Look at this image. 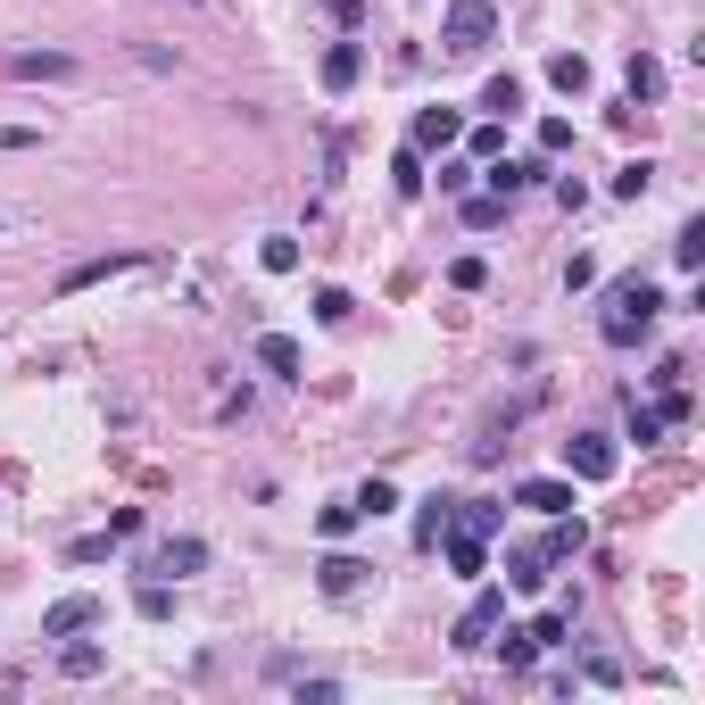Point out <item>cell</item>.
<instances>
[{"label": "cell", "instance_id": "1", "mask_svg": "<svg viewBox=\"0 0 705 705\" xmlns=\"http://www.w3.org/2000/svg\"><path fill=\"white\" fill-rule=\"evenodd\" d=\"M656 316H664V291H656L648 275H623L606 291V307H597V340H606V349H639Z\"/></svg>", "mask_w": 705, "mask_h": 705}, {"label": "cell", "instance_id": "2", "mask_svg": "<svg viewBox=\"0 0 705 705\" xmlns=\"http://www.w3.org/2000/svg\"><path fill=\"white\" fill-rule=\"evenodd\" d=\"M499 42V9L490 0H448V18H440V51L448 58H473Z\"/></svg>", "mask_w": 705, "mask_h": 705}, {"label": "cell", "instance_id": "3", "mask_svg": "<svg viewBox=\"0 0 705 705\" xmlns=\"http://www.w3.org/2000/svg\"><path fill=\"white\" fill-rule=\"evenodd\" d=\"M564 473H573V482H614V473H623V448H614L606 432H573V440H564Z\"/></svg>", "mask_w": 705, "mask_h": 705}, {"label": "cell", "instance_id": "4", "mask_svg": "<svg viewBox=\"0 0 705 705\" xmlns=\"http://www.w3.org/2000/svg\"><path fill=\"white\" fill-rule=\"evenodd\" d=\"M499 623H506V590H482L473 606L457 614V631H448V639H457V648L473 656V648H490V639H499Z\"/></svg>", "mask_w": 705, "mask_h": 705}, {"label": "cell", "instance_id": "5", "mask_svg": "<svg viewBox=\"0 0 705 705\" xmlns=\"http://www.w3.org/2000/svg\"><path fill=\"white\" fill-rule=\"evenodd\" d=\"M200 564H208V539H158L142 557V573L149 581H183V573H200Z\"/></svg>", "mask_w": 705, "mask_h": 705}, {"label": "cell", "instance_id": "6", "mask_svg": "<svg viewBox=\"0 0 705 705\" xmlns=\"http://www.w3.org/2000/svg\"><path fill=\"white\" fill-rule=\"evenodd\" d=\"M133 266H142V249H109V258H75L67 275H58V299L92 291V282H109V275H133Z\"/></svg>", "mask_w": 705, "mask_h": 705}, {"label": "cell", "instance_id": "7", "mask_svg": "<svg viewBox=\"0 0 705 705\" xmlns=\"http://www.w3.org/2000/svg\"><path fill=\"white\" fill-rule=\"evenodd\" d=\"M515 506H531V515H564L573 506V473H531V482H515Z\"/></svg>", "mask_w": 705, "mask_h": 705}, {"label": "cell", "instance_id": "8", "mask_svg": "<svg viewBox=\"0 0 705 705\" xmlns=\"http://www.w3.org/2000/svg\"><path fill=\"white\" fill-rule=\"evenodd\" d=\"M92 623H100V597H58L42 614V639H75V631H92Z\"/></svg>", "mask_w": 705, "mask_h": 705}, {"label": "cell", "instance_id": "9", "mask_svg": "<svg viewBox=\"0 0 705 705\" xmlns=\"http://www.w3.org/2000/svg\"><path fill=\"white\" fill-rule=\"evenodd\" d=\"M9 75H18V83H67L75 58L67 51H18V58H9Z\"/></svg>", "mask_w": 705, "mask_h": 705}, {"label": "cell", "instance_id": "10", "mask_svg": "<svg viewBox=\"0 0 705 705\" xmlns=\"http://www.w3.org/2000/svg\"><path fill=\"white\" fill-rule=\"evenodd\" d=\"M448 573H457V581H482L490 573V539H473V531L448 523Z\"/></svg>", "mask_w": 705, "mask_h": 705}, {"label": "cell", "instance_id": "11", "mask_svg": "<svg viewBox=\"0 0 705 705\" xmlns=\"http://www.w3.org/2000/svg\"><path fill=\"white\" fill-rule=\"evenodd\" d=\"M548 564H557L548 548H506V590H523V597L548 590Z\"/></svg>", "mask_w": 705, "mask_h": 705}, {"label": "cell", "instance_id": "12", "mask_svg": "<svg viewBox=\"0 0 705 705\" xmlns=\"http://www.w3.org/2000/svg\"><path fill=\"white\" fill-rule=\"evenodd\" d=\"M366 573H373V564H357V557H340V548H333V557H324V564H316V581H324V597H357V590H366Z\"/></svg>", "mask_w": 705, "mask_h": 705}, {"label": "cell", "instance_id": "13", "mask_svg": "<svg viewBox=\"0 0 705 705\" xmlns=\"http://www.w3.org/2000/svg\"><path fill=\"white\" fill-rule=\"evenodd\" d=\"M324 92H349V83H357V75H366V51H357V42H333V51H324Z\"/></svg>", "mask_w": 705, "mask_h": 705}, {"label": "cell", "instance_id": "14", "mask_svg": "<svg viewBox=\"0 0 705 705\" xmlns=\"http://www.w3.org/2000/svg\"><path fill=\"white\" fill-rule=\"evenodd\" d=\"M448 506H457V531H473V539H490V531L506 523L499 499H448Z\"/></svg>", "mask_w": 705, "mask_h": 705}, {"label": "cell", "instance_id": "15", "mask_svg": "<svg viewBox=\"0 0 705 705\" xmlns=\"http://www.w3.org/2000/svg\"><path fill=\"white\" fill-rule=\"evenodd\" d=\"M457 133H465L457 109H424V116H415V142H407V149H448Z\"/></svg>", "mask_w": 705, "mask_h": 705}, {"label": "cell", "instance_id": "16", "mask_svg": "<svg viewBox=\"0 0 705 705\" xmlns=\"http://www.w3.org/2000/svg\"><path fill=\"white\" fill-rule=\"evenodd\" d=\"M548 83H557L564 100H581V92H590V58H581V51H557V58H548Z\"/></svg>", "mask_w": 705, "mask_h": 705}, {"label": "cell", "instance_id": "17", "mask_svg": "<svg viewBox=\"0 0 705 705\" xmlns=\"http://www.w3.org/2000/svg\"><path fill=\"white\" fill-rule=\"evenodd\" d=\"M258 366L291 382V373H299V340H291V333H258Z\"/></svg>", "mask_w": 705, "mask_h": 705}, {"label": "cell", "instance_id": "18", "mask_svg": "<svg viewBox=\"0 0 705 705\" xmlns=\"http://www.w3.org/2000/svg\"><path fill=\"white\" fill-rule=\"evenodd\" d=\"M623 83H631V100H664V67H656L648 51H631V67H623Z\"/></svg>", "mask_w": 705, "mask_h": 705}, {"label": "cell", "instance_id": "19", "mask_svg": "<svg viewBox=\"0 0 705 705\" xmlns=\"http://www.w3.org/2000/svg\"><path fill=\"white\" fill-rule=\"evenodd\" d=\"M539 548H548V557H581V548H590V531H581V515H573V506L557 515V531L539 539Z\"/></svg>", "mask_w": 705, "mask_h": 705}, {"label": "cell", "instance_id": "20", "mask_svg": "<svg viewBox=\"0 0 705 705\" xmlns=\"http://www.w3.org/2000/svg\"><path fill=\"white\" fill-rule=\"evenodd\" d=\"M482 109H490V116L506 125V116L523 109V83H515V75H490V83H482Z\"/></svg>", "mask_w": 705, "mask_h": 705}, {"label": "cell", "instance_id": "21", "mask_svg": "<svg viewBox=\"0 0 705 705\" xmlns=\"http://www.w3.org/2000/svg\"><path fill=\"white\" fill-rule=\"evenodd\" d=\"M465 224H473V233H499V224H506V191H482V200H465Z\"/></svg>", "mask_w": 705, "mask_h": 705}, {"label": "cell", "instance_id": "22", "mask_svg": "<svg viewBox=\"0 0 705 705\" xmlns=\"http://www.w3.org/2000/svg\"><path fill=\"white\" fill-rule=\"evenodd\" d=\"M499 631H506V623H499ZM490 648H499V656H506V672H531V656H539V639H531V631H506V639H490Z\"/></svg>", "mask_w": 705, "mask_h": 705}, {"label": "cell", "instance_id": "23", "mask_svg": "<svg viewBox=\"0 0 705 705\" xmlns=\"http://www.w3.org/2000/svg\"><path fill=\"white\" fill-rule=\"evenodd\" d=\"M100 664H109V656H100V648H92V639H75V648H67V656H58V672H67V681H92V672H100Z\"/></svg>", "mask_w": 705, "mask_h": 705}, {"label": "cell", "instance_id": "24", "mask_svg": "<svg viewBox=\"0 0 705 705\" xmlns=\"http://www.w3.org/2000/svg\"><path fill=\"white\" fill-rule=\"evenodd\" d=\"M258 258H266V275H291V266H299V242H291V233H266Z\"/></svg>", "mask_w": 705, "mask_h": 705}, {"label": "cell", "instance_id": "25", "mask_svg": "<svg viewBox=\"0 0 705 705\" xmlns=\"http://www.w3.org/2000/svg\"><path fill=\"white\" fill-rule=\"evenodd\" d=\"M672 266H689V275L705 266V224H681V242H672Z\"/></svg>", "mask_w": 705, "mask_h": 705}, {"label": "cell", "instance_id": "26", "mask_svg": "<svg viewBox=\"0 0 705 705\" xmlns=\"http://www.w3.org/2000/svg\"><path fill=\"white\" fill-rule=\"evenodd\" d=\"M390 183H399V191H424V149H399V158H390Z\"/></svg>", "mask_w": 705, "mask_h": 705}, {"label": "cell", "instance_id": "27", "mask_svg": "<svg viewBox=\"0 0 705 705\" xmlns=\"http://www.w3.org/2000/svg\"><path fill=\"white\" fill-rule=\"evenodd\" d=\"M664 432H672L664 415H656V407H639V399H631V440H639V448H656V440H664Z\"/></svg>", "mask_w": 705, "mask_h": 705}, {"label": "cell", "instance_id": "28", "mask_svg": "<svg viewBox=\"0 0 705 705\" xmlns=\"http://www.w3.org/2000/svg\"><path fill=\"white\" fill-rule=\"evenodd\" d=\"M133 606H142L149 623H167V614H175V590H167V581H142V597H133Z\"/></svg>", "mask_w": 705, "mask_h": 705}, {"label": "cell", "instance_id": "29", "mask_svg": "<svg viewBox=\"0 0 705 705\" xmlns=\"http://www.w3.org/2000/svg\"><path fill=\"white\" fill-rule=\"evenodd\" d=\"M648 183H656V167H648V158H631V167L614 175V200H639V191H648Z\"/></svg>", "mask_w": 705, "mask_h": 705}, {"label": "cell", "instance_id": "30", "mask_svg": "<svg viewBox=\"0 0 705 705\" xmlns=\"http://www.w3.org/2000/svg\"><path fill=\"white\" fill-rule=\"evenodd\" d=\"M473 158H482V167H490V158H506V125H499V116L473 125Z\"/></svg>", "mask_w": 705, "mask_h": 705}, {"label": "cell", "instance_id": "31", "mask_svg": "<svg viewBox=\"0 0 705 705\" xmlns=\"http://www.w3.org/2000/svg\"><path fill=\"white\" fill-rule=\"evenodd\" d=\"M349 506H357V515H390V506H399V490H390V482H366Z\"/></svg>", "mask_w": 705, "mask_h": 705}, {"label": "cell", "instance_id": "32", "mask_svg": "<svg viewBox=\"0 0 705 705\" xmlns=\"http://www.w3.org/2000/svg\"><path fill=\"white\" fill-rule=\"evenodd\" d=\"M357 523H366V515H357V506H324V515H316V531H324V539H349Z\"/></svg>", "mask_w": 705, "mask_h": 705}, {"label": "cell", "instance_id": "33", "mask_svg": "<svg viewBox=\"0 0 705 705\" xmlns=\"http://www.w3.org/2000/svg\"><path fill=\"white\" fill-rule=\"evenodd\" d=\"M482 282H490L482 258H457V266H448V291H482Z\"/></svg>", "mask_w": 705, "mask_h": 705}, {"label": "cell", "instance_id": "34", "mask_svg": "<svg viewBox=\"0 0 705 705\" xmlns=\"http://www.w3.org/2000/svg\"><path fill=\"white\" fill-rule=\"evenodd\" d=\"M349 307H357L349 291H316V316H324V324H349Z\"/></svg>", "mask_w": 705, "mask_h": 705}, {"label": "cell", "instance_id": "35", "mask_svg": "<svg viewBox=\"0 0 705 705\" xmlns=\"http://www.w3.org/2000/svg\"><path fill=\"white\" fill-rule=\"evenodd\" d=\"M415 531H424V539H440V531H448V499H424V523H415Z\"/></svg>", "mask_w": 705, "mask_h": 705}]
</instances>
